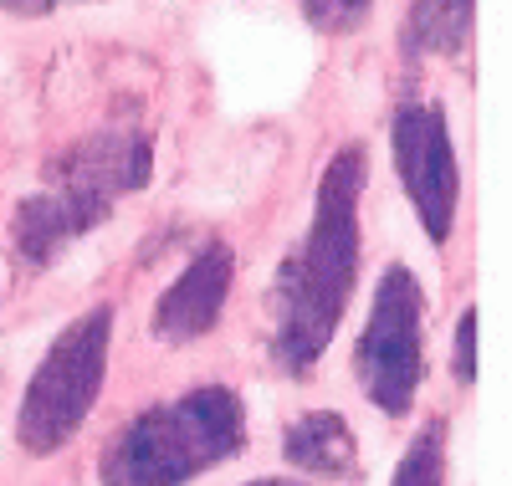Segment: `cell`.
<instances>
[{
  "label": "cell",
  "instance_id": "1",
  "mask_svg": "<svg viewBox=\"0 0 512 486\" xmlns=\"http://www.w3.org/2000/svg\"><path fill=\"white\" fill-rule=\"evenodd\" d=\"M369 180V154L364 144H344L323 180H318V205H313V226L308 236L287 251L272 282V359L287 374H308L323 348L333 343L338 323L349 313V297L359 282V261H364V236H359V195Z\"/></svg>",
  "mask_w": 512,
  "mask_h": 486
},
{
  "label": "cell",
  "instance_id": "2",
  "mask_svg": "<svg viewBox=\"0 0 512 486\" xmlns=\"http://www.w3.org/2000/svg\"><path fill=\"white\" fill-rule=\"evenodd\" d=\"M246 446V405L226 384H200L169 405L134 415L103 451V486H185L241 456Z\"/></svg>",
  "mask_w": 512,
  "mask_h": 486
},
{
  "label": "cell",
  "instance_id": "3",
  "mask_svg": "<svg viewBox=\"0 0 512 486\" xmlns=\"http://www.w3.org/2000/svg\"><path fill=\"white\" fill-rule=\"evenodd\" d=\"M108 343H113V302H98L88 313H77L41 353L16 415V440L26 456H57L82 430V420L93 415L108 379Z\"/></svg>",
  "mask_w": 512,
  "mask_h": 486
},
{
  "label": "cell",
  "instance_id": "4",
  "mask_svg": "<svg viewBox=\"0 0 512 486\" xmlns=\"http://www.w3.org/2000/svg\"><path fill=\"white\" fill-rule=\"evenodd\" d=\"M354 369L369 405L405 420L425 384V292L410 267H384L369 323L354 343Z\"/></svg>",
  "mask_w": 512,
  "mask_h": 486
},
{
  "label": "cell",
  "instance_id": "5",
  "mask_svg": "<svg viewBox=\"0 0 512 486\" xmlns=\"http://www.w3.org/2000/svg\"><path fill=\"white\" fill-rule=\"evenodd\" d=\"M390 139H395L400 185L420 215L425 236L436 246H446L451 226H456V205H461V169H456V149H451L446 108L441 103H405L395 113Z\"/></svg>",
  "mask_w": 512,
  "mask_h": 486
},
{
  "label": "cell",
  "instance_id": "6",
  "mask_svg": "<svg viewBox=\"0 0 512 486\" xmlns=\"http://www.w3.org/2000/svg\"><path fill=\"white\" fill-rule=\"evenodd\" d=\"M154 174V149L144 128H128V123H108L93 128L88 139H77L72 149H62L47 169V185L72 195L77 205L98 210L103 220L113 215V200L134 195L149 185Z\"/></svg>",
  "mask_w": 512,
  "mask_h": 486
},
{
  "label": "cell",
  "instance_id": "7",
  "mask_svg": "<svg viewBox=\"0 0 512 486\" xmlns=\"http://www.w3.org/2000/svg\"><path fill=\"white\" fill-rule=\"evenodd\" d=\"M231 282H236V251L226 241H210L175 277V287L159 292V302H154V338L175 343V348L205 338L226 313Z\"/></svg>",
  "mask_w": 512,
  "mask_h": 486
},
{
  "label": "cell",
  "instance_id": "8",
  "mask_svg": "<svg viewBox=\"0 0 512 486\" xmlns=\"http://www.w3.org/2000/svg\"><path fill=\"white\" fill-rule=\"evenodd\" d=\"M93 226H103V215L88 210V205H77L72 195L62 190H36L16 205L11 215V246L16 256L26 261V267H52V261L77 241V236H88Z\"/></svg>",
  "mask_w": 512,
  "mask_h": 486
},
{
  "label": "cell",
  "instance_id": "9",
  "mask_svg": "<svg viewBox=\"0 0 512 486\" xmlns=\"http://www.w3.org/2000/svg\"><path fill=\"white\" fill-rule=\"evenodd\" d=\"M282 456L292 471L323 476V481H349L359 471V440L349 420L338 410H313L303 420H292L282 435Z\"/></svg>",
  "mask_w": 512,
  "mask_h": 486
},
{
  "label": "cell",
  "instance_id": "10",
  "mask_svg": "<svg viewBox=\"0 0 512 486\" xmlns=\"http://www.w3.org/2000/svg\"><path fill=\"white\" fill-rule=\"evenodd\" d=\"M477 26V0H410L405 11V52L410 57H461Z\"/></svg>",
  "mask_w": 512,
  "mask_h": 486
},
{
  "label": "cell",
  "instance_id": "11",
  "mask_svg": "<svg viewBox=\"0 0 512 486\" xmlns=\"http://www.w3.org/2000/svg\"><path fill=\"white\" fill-rule=\"evenodd\" d=\"M390 486H446V420H425L420 435L405 446Z\"/></svg>",
  "mask_w": 512,
  "mask_h": 486
},
{
  "label": "cell",
  "instance_id": "12",
  "mask_svg": "<svg viewBox=\"0 0 512 486\" xmlns=\"http://www.w3.org/2000/svg\"><path fill=\"white\" fill-rule=\"evenodd\" d=\"M369 6L374 0H303V16L323 36H349L369 21Z\"/></svg>",
  "mask_w": 512,
  "mask_h": 486
},
{
  "label": "cell",
  "instance_id": "13",
  "mask_svg": "<svg viewBox=\"0 0 512 486\" xmlns=\"http://www.w3.org/2000/svg\"><path fill=\"white\" fill-rule=\"evenodd\" d=\"M451 374L456 384L472 389L477 384V307H466L456 323V343H451Z\"/></svg>",
  "mask_w": 512,
  "mask_h": 486
},
{
  "label": "cell",
  "instance_id": "14",
  "mask_svg": "<svg viewBox=\"0 0 512 486\" xmlns=\"http://www.w3.org/2000/svg\"><path fill=\"white\" fill-rule=\"evenodd\" d=\"M0 11H6V16H21V21H36V16H52L57 0H0Z\"/></svg>",
  "mask_w": 512,
  "mask_h": 486
},
{
  "label": "cell",
  "instance_id": "15",
  "mask_svg": "<svg viewBox=\"0 0 512 486\" xmlns=\"http://www.w3.org/2000/svg\"><path fill=\"white\" fill-rule=\"evenodd\" d=\"M246 486H303V481H282V476H262V481H246Z\"/></svg>",
  "mask_w": 512,
  "mask_h": 486
},
{
  "label": "cell",
  "instance_id": "16",
  "mask_svg": "<svg viewBox=\"0 0 512 486\" xmlns=\"http://www.w3.org/2000/svg\"><path fill=\"white\" fill-rule=\"evenodd\" d=\"M93 6H103V0H93Z\"/></svg>",
  "mask_w": 512,
  "mask_h": 486
}]
</instances>
